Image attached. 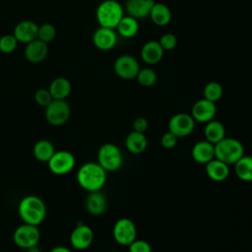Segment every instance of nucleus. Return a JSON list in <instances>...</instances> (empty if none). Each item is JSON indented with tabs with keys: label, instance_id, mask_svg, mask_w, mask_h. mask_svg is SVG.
I'll return each mask as SVG.
<instances>
[{
	"label": "nucleus",
	"instance_id": "obj_1",
	"mask_svg": "<svg viewBox=\"0 0 252 252\" xmlns=\"http://www.w3.org/2000/svg\"><path fill=\"white\" fill-rule=\"evenodd\" d=\"M106 179L107 172L97 161H88L82 164L77 171L78 184L88 192L101 190L106 183Z\"/></svg>",
	"mask_w": 252,
	"mask_h": 252
},
{
	"label": "nucleus",
	"instance_id": "obj_2",
	"mask_svg": "<svg viewBox=\"0 0 252 252\" xmlns=\"http://www.w3.org/2000/svg\"><path fill=\"white\" fill-rule=\"evenodd\" d=\"M18 213L23 222L38 226L44 220L47 209L41 198L35 195H28L20 201Z\"/></svg>",
	"mask_w": 252,
	"mask_h": 252
},
{
	"label": "nucleus",
	"instance_id": "obj_3",
	"mask_svg": "<svg viewBox=\"0 0 252 252\" xmlns=\"http://www.w3.org/2000/svg\"><path fill=\"white\" fill-rule=\"evenodd\" d=\"M99 27L116 29L120 20L124 17V10L116 0H104L99 3L95 12Z\"/></svg>",
	"mask_w": 252,
	"mask_h": 252
},
{
	"label": "nucleus",
	"instance_id": "obj_4",
	"mask_svg": "<svg viewBox=\"0 0 252 252\" xmlns=\"http://www.w3.org/2000/svg\"><path fill=\"white\" fill-rule=\"evenodd\" d=\"M244 156V147L235 138L224 137L215 145V158L226 164H234Z\"/></svg>",
	"mask_w": 252,
	"mask_h": 252
},
{
	"label": "nucleus",
	"instance_id": "obj_5",
	"mask_svg": "<svg viewBox=\"0 0 252 252\" xmlns=\"http://www.w3.org/2000/svg\"><path fill=\"white\" fill-rule=\"evenodd\" d=\"M97 162L106 172H113L121 167L123 156L115 144L105 143L97 151Z\"/></svg>",
	"mask_w": 252,
	"mask_h": 252
},
{
	"label": "nucleus",
	"instance_id": "obj_6",
	"mask_svg": "<svg viewBox=\"0 0 252 252\" xmlns=\"http://www.w3.org/2000/svg\"><path fill=\"white\" fill-rule=\"evenodd\" d=\"M46 121L53 126L65 124L71 116V107L65 99H53L44 111Z\"/></svg>",
	"mask_w": 252,
	"mask_h": 252
},
{
	"label": "nucleus",
	"instance_id": "obj_7",
	"mask_svg": "<svg viewBox=\"0 0 252 252\" xmlns=\"http://www.w3.org/2000/svg\"><path fill=\"white\" fill-rule=\"evenodd\" d=\"M40 239V231L37 225L23 223L19 225L13 233L14 243L23 249L36 246Z\"/></svg>",
	"mask_w": 252,
	"mask_h": 252
},
{
	"label": "nucleus",
	"instance_id": "obj_8",
	"mask_svg": "<svg viewBox=\"0 0 252 252\" xmlns=\"http://www.w3.org/2000/svg\"><path fill=\"white\" fill-rule=\"evenodd\" d=\"M47 164L53 174L64 175L73 170L76 164V158L69 151H56L47 161Z\"/></svg>",
	"mask_w": 252,
	"mask_h": 252
},
{
	"label": "nucleus",
	"instance_id": "obj_9",
	"mask_svg": "<svg viewBox=\"0 0 252 252\" xmlns=\"http://www.w3.org/2000/svg\"><path fill=\"white\" fill-rule=\"evenodd\" d=\"M112 235L118 244L128 246L137 239L136 225L130 219L121 218L114 223Z\"/></svg>",
	"mask_w": 252,
	"mask_h": 252
},
{
	"label": "nucleus",
	"instance_id": "obj_10",
	"mask_svg": "<svg viewBox=\"0 0 252 252\" xmlns=\"http://www.w3.org/2000/svg\"><path fill=\"white\" fill-rule=\"evenodd\" d=\"M196 121L191 114L180 112L174 114L168 121V131L178 138L190 135L195 128Z\"/></svg>",
	"mask_w": 252,
	"mask_h": 252
},
{
	"label": "nucleus",
	"instance_id": "obj_11",
	"mask_svg": "<svg viewBox=\"0 0 252 252\" xmlns=\"http://www.w3.org/2000/svg\"><path fill=\"white\" fill-rule=\"evenodd\" d=\"M113 69L119 78L124 80H132L137 77V74L141 68L139 62L134 56L124 54L119 56L114 61Z\"/></svg>",
	"mask_w": 252,
	"mask_h": 252
},
{
	"label": "nucleus",
	"instance_id": "obj_12",
	"mask_svg": "<svg viewBox=\"0 0 252 252\" xmlns=\"http://www.w3.org/2000/svg\"><path fill=\"white\" fill-rule=\"evenodd\" d=\"M94 241L93 229L84 223L76 225L70 234V243L77 250L88 249Z\"/></svg>",
	"mask_w": 252,
	"mask_h": 252
},
{
	"label": "nucleus",
	"instance_id": "obj_13",
	"mask_svg": "<svg viewBox=\"0 0 252 252\" xmlns=\"http://www.w3.org/2000/svg\"><path fill=\"white\" fill-rule=\"evenodd\" d=\"M217 113V106L215 102L210 101L206 98L197 100L191 109V115L196 122L207 123L214 119Z\"/></svg>",
	"mask_w": 252,
	"mask_h": 252
},
{
	"label": "nucleus",
	"instance_id": "obj_14",
	"mask_svg": "<svg viewBox=\"0 0 252 252\" xmlns=\"http://www.w3.org/2000/svg\"><path fill=\"white\" fill-rule=\"evenodd\" d=\"M93 42L99 50H110L117 42V33L114 29L99 27L93 34Z\"/></svg>",
	"mask_w": 252,
	"mask_h": 252
},
{
	"label": "nucleus",
	"instance_id": "obj_15",
	"mask_svg": "<svg viewBox=\"0 0 252 252\" xmlns=\"http://www.w3.org/2000/svg\"><path fill=\"white\" fill-rule=\"evenodd\" d=\"M37 32H38L37 24L30 20H25V21L19 22L15 26L13 34L15 35V37L19 42L27 44L37 38Z\"/></svg>",
	"mask_w": 252,
	"mask_h": 252
},
{
	"label": "nucleus",
	"instance_id": "obj_16",
	"mask_svg": "<svg viewBox=\"0 0 252 252\" xmlns=\"http://www.w3.org/2000/svg\"><path fill=\"white\" fill-rule=\"evenodd\" d=\"M24 55L31 63H40L48 55V45L47 43L36 38L26 44Z\"/></svg>",
	"mask_w": 252,
	"mask_h": 252
},
{
	"label": "nucleus",
	"instance_id": "obj_17",
	"mask_svg": "<svg viewBox=\"0 0 252 252\" xmlns=\"http://www.w3.org/2000/svg\"><path fill=\"white\" fill-rule=\"evenodd\" d=\"M85 207L89 214L93 216H100L107 208V199L100 190L89 192L86 197Z\"/></svg>",
	"mask_w": 252,
	"mask_h": 252
},
{
	"label": "nucleus",
	"instance_id": "obj_18",
	"mask_svg": "<svg viewBox=\"0 0 252 252\" xmlns=\"http://www.w3.org/2000/svg\"><path fill=\"white\" fill-rule=\"evenodd\" d=\"M154 4V0H127L125 10L128 16H131L137 20L145 19L150 16Z\"/></svg>",
	"mask_w": 252,
	"mask_h": 252
},
{
	"label": "nucleus",
	"instance_id": "obj_19",
	"mask_svg": "<svg viewBox=\"0 0 252 252\" xmlns=\"http://www.w3.org/2000/svg\"><path fill=\"white\" fill-rule=\"evenodd\" d=\"M191 155L196 162L206 164L215 158V145L207 140L199 141L193 146Z\"/></svg>",
	"mask_w": 252,
	"mask_h": 252
},
{
	"label": "nucleus",
	"instance_id": "obj_20",
	"mask_svg": "<svg viewBox=\"0 0 252 252\" xmlns=\"http://www.w3.org/2000/svg\"><path fill=\"white\" fill-rule=\"evenodd\" d=\"M163 52L164 50L162 49L158 41L150 40L142 46L141 58L145 63L149 65H155L161 60Z\"/></svg>",
	"mask_w": 252,
	"mask_h": 252
},
{
	"label": "nucleus",
	"instance_id": "obj_21",
	"mask_svg": "<svg viewBox=\"0 0 252 252\" xmlns=\"http://www.w3.org/2000/svg\"><path fill=\"white\" fill-rule=\"evenodd\" d=\"M205 170L208 177L217 182L225 180L229 175L228 164L216 158L205 164Z\"/></svg>",
	"mask_w": 252,
	"mask_h": 252
},
{
	"label": "nucleus",
	"instance_id": "obj_22",
	"mask_svg": "<svg viewBox=\"0 0 252 252\" xmlns=\"http://www.w3.org/2000/svg\"><path fill=\"white\" fill-rule=\"evenodd\" d=\"M48 91L50 92L53 99H65L71 94L72 85L68 79L58 77L52 80L49 85Z\"/></svg>",
	"mask_w": 252,
	"mask_h": 252
},
{
	"label": "nucleus",
	"instance_id": "obj_23",
	"mask_svg": "<svg viewBox=\"0 0 252 252\" xmlns=\"http://www.w3.org/2000/svg\"><path fill=\"white\" fill-rule=\"evenodd\" d=\"M125 146L126 149L134 155L142 154L148 146V140L145 133L136 131L130 132L125 139Z\"/></svg>",
	"mask_w": 252,
	"mask_h": 252
},
{
	"label": "nucleus",
	"instance_id": "obj_24",
	"mask_svg": "<svg viewBox=\"0 0 252 252\" xmlns=\"http://www.w3.org/2000/svg\"><path fill=\"white\" fill-rule=\"evenodd\" d=\"M204 135L207 141L216 145L225 137V127L220 121L213 119L206 123Z\"/></svg>",
	"mask_w": 252,
	"mask_h": 252
},
{
	"label": "nucleus",
	"instance_id": "obj_25",
	"mask_svg": "<svg viewBox=\"0 0 252 252\" xmlns=\"http://www.w3.org/2000/svg\"><path fill=\"white\" fill-rule=\"evenodd\" d=\"M149 17L155 25L158 27H164L170 23L172 16L170 9L165 4L155 2Z\"/></svg>",
	"mask_w": 252,
	"mask_h": 252
},
{
	"label": "nucleus",
	"instance_id": "obj_26",
	"mask_svg": "<svg viewBox=\"0 0 252 252\" xmlns=\"http://www.w3.org/2000/svg\"><path fill=\"white\" fill-rule=\"evenodd\" d=\"M55 152L54 145L50 141L44 139L37 141L32 149L34 158L40 162H47Z\"/></svg>",
	"mask_w": 252,
	"mask_h": 252
},
{
	"label": "nucleus",
	"instance_id": "obj_27",
	"mask_svg": "<svg viewBox=\"0 0 252 252\" xmlns=\"http://www.w3.org/2000/svg\"><path fill=\"white\" fill-rule=\"evenodd\" d=\"M117 32L126 38L133 37L137 34L139 31L138 20L131 16H124L116 27Z\"/></svg>",
	"mask_w": 252,
	"mask_h": 252
},
{
	"label": "nucleus",
	"instance_id": "obj_28",
	"mask_svg": "<svg viewBox=\"0 0 252 252\" xmlns=\"http://www.w3.org/2000/svg\"><path fill=\"white\" fill-rule=\"evenodd\" d=\"M234 172L240 180L250 182L252 180V157L242 156L234 163Z\"/></svg>",
	"mask_w": 252,
	"mask_h": 252
},
{
	"label": "nucleus",
	"instance_id": "obj_29",
	"mask_svg": "<svg viewBox=\"0 0 252 252\" xmlns=\"http://www.w3.org/2000/svg\"><path fill=\"white\" fill-rule=\"evenodd\" d=\"M222 94H223L222 87L218 82H209L208 84H206L203 90L204 98L210 101H213L215 103L220 99V97L222 96Z\"/></svg>",
	"mask_w": 252,
	"mask_h": 252
},
{
	"label": "nucleus",
	"instance_id": "obj_30",
	"mask_svg": "<svg viewBox=\"0 0 252 252\" xmlns=\"http://www.w3.org/2000/svg\"><path fill=\"white\" fill-rule=\"evenodd\" d=\"M138 83L143 87H152L156 84L158 76L157 73L151 68H143L137 74L136 77Z\"/></svg>",
	"mask_w": 252,
	"mask_h": 252
},
{
	"label": "nucleus",
	"instance_id": "obj_31",
	"mask_svg": "<svg viewBox=\"0 0 252 252\" xmlns=\"http://www.w3.org/2000/svg\"><path fill=\"white\" fill-rule=\"evenodd\" d=\"M56 36V29L52 24L44 23L40 26H38V32H37V38L45 43H49L52 41Z\"/></svg>",
	"mask_w": 252,
	"mask_h": 252
},
{
	"label": "nucleus",
	"instance_id": "obj_32",
	"mask_svg": "<svg viewBox=\"0 0 252 252\" xmlns=\"http://www.w3.org/2000/svg\"><path fill=\"white\" fill-rule=\"evenodd\" d=\"M18 43L19 41L13 33L2 35L0 37V51L6 54L12 53L17 48Z\"/></svg>",
	"mask_w": 252,
	"mask_h": 252
},
{
	"label": "nucleus",
	"instance_id": "obj_33",
	"mask_svg": "<svg viewBox=\"0 0 252 252\" xmlns=\"http://www.w3.org/2000/svg\"><path fill=\"white\" fill-rule=\"evenodd\" d=\"M34 100L38 105L42 107H46L53 100V98L48 89H39L35 92Z\"/></svg>",
	"mask_w": 252,
	"mask_h": 252
},
{
	"label": "nucleus",
	"instance_id": "obj_34",
	"mask_svg": "<svg viewBox=\"0 0 252 252\" xmlns=\"http://www.w3.org/2000/svg\"><path fill=\"white\" fill-rule=\"evenodd\" d=\"M158 42H159L160 46L162 47V49L164 51L165 50H172L177 45V37L173 33H170V32L164 33L159 38Z\"/></svg>",
	"mask_w": 252,
	"mask_h": 252
},
{
	"label": "nucleus",
	"instance_id": "obj_35",
	"mask_svg": "<svg viewBox=\"0 0 252 252\" xmlns=\"http://www.w3.org/2000/svg\"><path fill=\"white\" fill-rule=\"evenodd\" d=\"M129 252H152V247L149 242L143 239H135L128 245Z\"/></svg>",
	"mask_w": 252,
	"mask_h": 252
},
{
	"label": "nucleus",
	"instance_id": "obj_36",
	"mask_svg": "<svg viewBox=\"0 0 252 252\" xmlns=\"http://www.w3.org/2000/svg\"><path fill=\"white\" fill-rule=\"evenodd\" d=\"M178 143V137L170 131L164 133L160 138V144L165 149H173Z\"/></svg>",
	"mask_w": 252,
	"mask_h": 252
},
{
	"label": "nucleus",
	"instance_id": "obj_37",
	"mask_svg": "<svg viewBox=\"0 0 252 252\" xmlns=\"http://www.w3.org/2000/svg\"><path fill=\"white\" fill-rule=\"evenodd\" d=\"M148 120L144 117H137L135 118V120L133 121L132 127H133V131L136 132H140V133H145L148 129Z\"/></svg>",
	"mask_w": 252,
	"mask_h": 252
},
{
	"label": "nucleus",
	"instance_id": "obj_38",
	"mask_svg": "<svg viewBox=\"0 0 252 252\" xmlns=\"http://www.w3.org/2000/svg\"><path fill=\"white\" fill-rule=\"evenodd\" d=\"M50 252H73V251L66 246H55L50 250Z\"/></svg>",
	"mask_w": 252,
	"mask_h": 252
},
{
	"label": "nucleus",
	"instance_id": "obj_39",
	"mask_svg": "<svg viewBox=\"0 0 252 252\" xmlns=\"http://www.w3.org/2000/svg\"><path fill=\"white\" fill-rule=\"evenodd\" d=\"M27 250H28V252H40V250H38V248L36 246L31 247V248H29Z\"/></svg>",
	"mask_w": 252,
	"mask_h": 252
},
{
	"label": "nucleus",
	"instance_id": "obj_40",
	"mask_svg": "<svg viewBox=\"0 0 252 252\" xmlns=\"http://www.w3.org/2000/svg\"><path fill=\"white\" fill-rule=\"evenodd\" d=\"M108 252H117V251H108Z\"/></svg>",
	"mask_w": 252,
	"mask_h": 252
},
{
	"label": "nucleus",
	"instance_id": "obj_41",
	"mask_svg": "<svg viewBox=\"0 0 252 252\" xmlns=\"http://www.w3.org/2000/svg\"><path fill=\"white\" fill-rule=\"evenodd\" d=\"M250 182H251V186H252V180H251V181H250Z\"/></svg>",
	"mask_w": 252,
	"mask_h": 252
}]
</instances>
